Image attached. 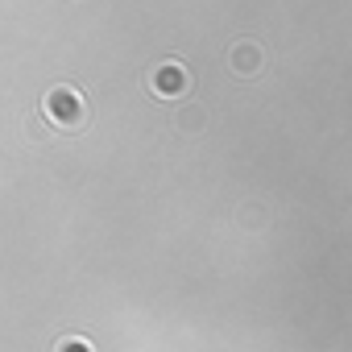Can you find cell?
<instances>
[{"label":"cell","mask_w":352,"mask_h":352,"mask_svg":"<svg viewBox=\"0 0 352 352\" xmlns=\"http://www.w3.org/2000/svg\"><path fill=\"white\" fill-rule=\"evenodd\" d=\"M42 108H46V116L58 124V129H83L87 124V100L75 91V87H50L46 91V100H42Z\"/></svg>","instance_id":"6da1fadb"},{"label":"cell","mask_w":352,"mask_h":352,"mask_svg":"<svg viewBox=\"0 0 352 352\" xmlns=\"http://www.w3.org/2000/svg\"><path fill=\"white\" fill-rule=\"evenodd\" d=\"M149 87H153L162 100L187 96V91H191V71H187V67H179V63H162V67H153V75H149Z\"/></svg>","instance_id":"7a4b0ae2"},{"label":"cell","mask_w":352,"mask_h":352,"mask_svg":"<svg viewBox=\"0 0 352 352\" xmlns=\"http://www.w3.org/2000/svg\"><path fill=\"white\" fill-rule=\"evenodd\" d=\"M232 71L236 75H257L261 71V46H253V42H236L232 46Z\"/></svg>","instance_id":"3957f363"},{"label":"cell","mask_w":352,"mask_h":352,"mask_svg":"<svg viewBox=\"0 0 352 352\" xmlns=\"http://www.w3.org/2000/svg\"><path fill=\"white\" fill-rule=\"evenodd\" d=\"M54 352H91V344H87V340H63Z\"/></svg>","instance_id":"277c9868"}]
</instances>
